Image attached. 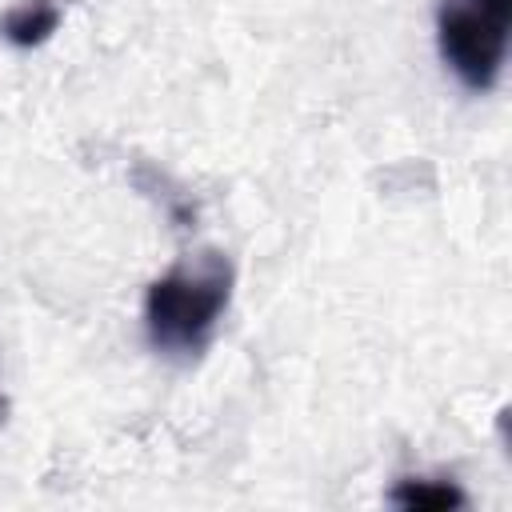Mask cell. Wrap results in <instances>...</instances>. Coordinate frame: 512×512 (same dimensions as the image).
Returning a JSON list of instances; mask_svg holds the SVG:
<instances>
[{
	"label": "cell",
	"mask_w": 512,
	"mask_h": 512,
	"mask_svg": "<svg viewBox=\"0 0 512 512\" xmlns=\"http://www.w3.org/2000/svg\"><path fill=\"white\" fill-rule=\"evenodd\" d=\"M64 8L56 0H20L0 16V36L16 48H40L60 28Z\"/></svg>",
	"instance_id": "cell-3"
},
{
	"label": "cell",
	"mask_w": 512,
	"mask_h": 512,
	"mask_svg": "<svg viewBox=\"0 0 512 512\" xmlns=\"http://www.w3.org/2000/svg\"><path fill=\"white\" fill-rule=\"evenodd\" d=\"M392 504L400 508H460L464 504V492L452 484V480H428V476H408L400 480L392 492H388Z\"/></svg>",
	"instance_id": "cell-4"
},
{
	"label": "cell",
	"mask_w": 512,
	"mask_h": 512,
	"mask_svg": "<svg viewBox=\"0 0 512 512\" xmlns=\"http://www.w3.org/2000/svg\"><path fill=\"white\" fill-rule=\"evenodd\" d=\"M512 0H440L436 44L456 80L472 92H488L500 80L508 56Z\"/></svg>",
	"instance_id": "cell-2"
},
{
	"label": "cell",
	"mask_w": 512,
	"mask_h": 512,
	"mask_svg": "<svg viewBox=\"0 0 512 512\" xmlns=\"http://www.w3.org/2000/svg\"><path fill=\"white\" fill-rule=\"evenodd\" d=\"M232 276L228 256L200 252L196 260H180L152 280L144 296V328L152 348L168 356H196L232 300Z\"/></svg>",
	"instance_id": "cell-1"
}]
</instances>
